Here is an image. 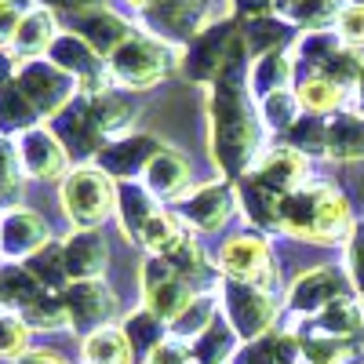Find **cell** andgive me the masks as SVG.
I'll return each mask as SVG.
<instances>
[{"instance_id":"obj_31","label":"cell","mask_w":364,"mask_h":364,"mask_svg":"<svg viewBox=\"0 0 364 364\" xmlns=\"http://www.w3.org/2000/svg\"><path fill=\"white\" fill-rule=\"evenodd\" d=\"M346 4L350 0H277L273 11L291 22L299 33H310V29H336Z\"/></svg>"},{"instance_id":"obj_56","label":"cell","mask_w":364,"mask_h":364,"mask_svg":"<svg viewBox=\"0 0 364 364\" xmlns=\"http://www.w3.org/2000/svg\"><path fill=\"white\" fill-rule=\"evenodd\" d=\"M15 73H18V58H15L11 51L0 48V87L11 84V80H15Z\"/></svg>"},{"instance_id":"obj_53","label":"cell","mask_w":364,"mask_h":364,"mask_svg":"<svg viewBox=\"0 0 364 364\" xmlns=\"http://www.w3.org/2000/svg\"><path fill=\"white\" fill-rule=\"evenodd\" d=\"M29 4L48 8V11H55L58 18H73V15H80V11H87V8L102 4V0H29Z\"/></svg>"},{"instance_id":"obj_57","label":"cell","mask_w":364,"mask_h":364,"mask_svg":"<svg viewBox=\"0 0 364 364\" xmlns=\"http://www.w3.org/2000/svg\"><path fill=\"white\" fill-rule=\"evenodd\" d=\"M350 109L353 113H364V63H360V73H357V80L350 87Z\"/></svg>"},{"instance_id":"obj_27","label":"cell","mask_w":364,"mask_h":364,"mask_svg":"<svg viewBox=\"0 0 364 364\" xmlns=\"http://www.w3.org/2000/svg\"><path fill=\"white\" fill-rule=\"evenodd\" d=\"M295 37H299V29L291 22H284L277 11L240 22V41H245L248 58H259V55H269V51H291Z\"/></svg>"},{"instance_id":"obj_59","label":"cell","mask_w":364,"mask_h":364,"mask_svg":"<svg viewBox=\"0 0 364 364\" xmlns=\"http://www.w3.org/2000/svg\"><path fill=\"white\" fill-rule=\"evenodd\" d=\"M357 346H360V350H364V328H360V339H357Z\"/></svg>"},{"instance_id":"obj_15","label":"cell","mask_w":364,"mask_h":364,"mask_svg":"<svg viewBox=\"0 0 364 364\" xmlns=\"http://www.w3.org/2000/svg\"><path fill=\"white\" fill-rule=\"evenodd\" d=\"M48 58L80 84L84 95H99V91H106V87H117L113 77H109V58H102L84 37H77L73 29H63V33L55 37Z\"/></svg>"},{"instance_id":"obj_43","label":"cell","mask_w":364,"mask_h":364,"mask_svg":"<svg viewBox=\"0 0 364 364\" xmlns=\"http://www.w3.org/2000/svg\"><path fill=\"white\" fill-rule=\"evenodd\" d=\"M281 142H288L291 149H299V154L310 157V161H317V157L328 161V117L302 113Z\"/></svg>"},{"instance_id":"obj_40","label":"cell","mask_w":364,"mask_h":364,"mask_svg":"<svg viewBox=\"0 0 364 364\" xmlns=\"http://www.w3.org/2000/svg\"><path fill=\"white\" fill-rule=\"evenodd\" d=\"M41 291L44 284L33 277V269L26 262H0V299H4V310L22 314Z\"/></svg>"},{"instance_id":"obj_33","label":"cell","mask_w":364,"mask_h":364,"mask_svg":"<svg viewBox=\"0 0 364 364\" xmlns=\"http://www.w3.org/2000/svg\"><path fill=\"white\" fill-rule=\"evenodd\" d=\"M295 95H299L302 113H314V117H336V113L350 109V91L339 87L336 80L321 77V73L299 77L295 80Z\"/></svg>"},{"instance_id":"obj_16","label":"cell","mask_w":364,"mask_h":364,"mask_svg":"<svg viewBox=\"0 0 364 364\" xmlns=\"http://www.w3.org/2000/svg\"><path fill=\"white\" fill-rule=\"evenodd\" d=\"M51 132L58 135V142L66 146V154L73 157V164H95V157L102 154L106 146V135L99 132V120L91 113V95H80L58 113L48 120Z\"/></svg>"},{"instance_id":"obj_14","label":"cell","mask_w":364,"mask_h":364,"mask_svg":"<svg viewBox=\"0 0 364 364\" xmlns=\"http://www.w3.org/2000/svg\"><path fill=\"white\" fill-rule=\"evenodd\" d=\"M63 302H66L70 331L80 339L106 324H117V317H120V299L106 281H73L63 291Z\"/></svg>"},{"instance_id":"obj_26","label":"cell","mask_w":364,"mask_h":364,"mask_svg":"<svg viewBox=\"0 0 364 364\" xmlns=\"http://www.w3.org/2000/svg\"><path fill=\"white\" fill-rule=\"evenodd\" d=\"M91 113H95L99 132L106 135V142H113V139H124V135L135 132L142 106H139V99L132 95V91L106 87V91H99V95H91Z\"/></svg>"},{"instance_id":"obj_13","label":"cell","mask_w":364,"mask_h":364,"mask_svg":"<svg viewBox=\"0 0 364 364\" xmlns=\"http://www.w3.org/2000/svg\"><path fill=\"white\" fill-rule=\"evenodd\" d=\"M350 291H353V284L343 266H314V269H302L288 284L284 306L291 310V317H317L321 310H328L331 302Z\"/></svg>"},{"instance_id":"obj_35","label":"cell","mask_w":364,"mask_h":364,"mask_svg":"<svg viewBox=\"0 0 364 364\" xmlns=\"http://www.w3.org/2000/svg\"><path fill=\"white\" fill-rule=\"evenodd\" d=\"M248 84H252L255 99H266V95H273V91H284V87H295V58H291V51H269V55L252 58Z\"/></svg>"},{"instance_id":"obj_19","label":"cell","mask_w":364,"mask_h":364,"mask_svg":"<svg viewBox=\"0 0 364 364\" xmlns=\"http://www.w3.org/2000/svg\"><path fill=\"white\" fill-rule=\"evenodd\" d=\"M161 139L157 135H149V132H132L124 139H113L102 146V154L95 157V164L117 178V182H142L149 161H154L161 154Z\"/></svg>"},{"instance_id":"obj_3","label":"cell","mask_w":364,"mask_h":364,"mask_svg":"<svg viewBox=\"0 0 364 364\" xmlns=\"http://www.w3.org/2000/svg\"><path fill=\"white\" fill-rule=\"evenodd\" d=\"M171 73H178V48L164 44L154 33H146L142 26L135 29L132 41H124L109 55V77H113V84L132 91V95L154 91Z\"/></svg>"},{"instance_id":"obj_61","label":"cell","mask_w":364,"mask_h":364,"mask_svg":"<svg viewBox=\"0 0 364 364\" xmlns=\"http://www.w3.org/2000/svg\"><path fill=\"white\" fill-rule=\"evenodd\" d=\"M299 364H310V360H299Z\"/></svg>"},{"instance_id":"obj_46","label":"cell","mask_w":364,"mask_h":364,"mask_svg":"<svg viewBox=\"0 0 364 364\" xmlns=\"http://www.w3.org/2000/svg\"><path fill=\"white\" fill-rule=\"evenodd\" d=\"M18 317H22L29 328H33V331H63V328H70L63 291H51V288H44Z\"/></svg>"},{"instance_id":"obj_12","label":"cell","mask_w":364,"mask_h":364,"mask_svg":"<svg viewBox=\"0 0 364 364\" xmlns=\"http://www.w3.org/2000/svg\"><path fill=\"white\" fill-rule=\"evenodd\" d=\"M51 240V223L29 204H11L0 211V262H29Z\"/></svg>"},{"instance_id":"obj_10","label":"cell","mask_w":364,"mask_h":364,"mask_svg":"<svg viewBox=\"0 0 364 364\" xmlns=\"http://www.w3.org/2000/svg\"><path fill=\"white\" fill-rule=\"evenodd\" d=\"M15 84L26 91V99L37 106V113L44 120L58 117L80 95V84L66 70H58L51 58H29V63H18Z\"/></svg>"},{"instance_id":"obj_60","label":"cell","mask_w":364,"mask_h":364,"mask_svg":"<svg viewBox=\"0 0 364 364\" xmlns=\"http://www.w3.org/2000/svg\"><path fill=\"white\" fill-rule=\"evenodd\" d=\"M0 314H4V299H0Z\"/></svg>"},{"instance_id":"obj_36","label":"cell","mask_w":364,"mask_h":364,"mask_svg":"<svg viewBox=\"0 0 364 364\" xmlns=\"http://www.w3.org/2000/svg\"><path fill=\"white\" fill-rule=\"evenodd\" d=\"M80 360L84 364H139L128 336L120 331V321L84 336L80 339Z\"/></svg>"},{"instance_id":"obj_28","label":"cell","mask_w":364,"mask_h":364,"mask_svg":"<svg viewBox=\"0 0 364 364\" xmlns=\"http://www.w3.org/2000/svg\"><path fill=\"white\" fill-rule=\"evenodd\" d=\"M299 360H302L299 336L291 328H273L259 339L240 343V350L230 364H299Z\"/></svg>"},{"instance_id":"obj_51","label":"cell","mask_w":364,"mask_h":364,"mask_svg":"<svg viewBox=\"0 0 364 364\" xmlns=\"http://www.w3.org/2000/svg\"><path fill=\"white\" fill-rule=\"evenodd\" d=\"M142 364H200L197 357H193V346L190 343H182V339H175V336H168L154 353H149Z\"/></svg>"},{"instance_id":"obj_4","label":"cell","mask_w":364,"mask_h":364,"mask_svg":"<svg viewBox=\"0 0 364 364\" xmlns=\"http://www.w3.org/2000/svg\"><path fill=\"white\" fill-rule=\"evenodd\" d=\"M58 208L73 230H102L117 215V178L99 164H73L58 182Z\"/></svg>"},{"instance_id":"obj_20","label":"cell","mask_w":364,"mask_h":364,"mask_svg":"<svg viewBox=\"0 0 364 364\" xmlns=\"http://www.w3.org/2000/svg\"><path fill=\"white\" fill-rule=\"evenodd\" d=\"M248 175H255L262 186H269V190H277L281 197H288L291 190H299V186H306V182H310V157H302L299 149H291L281 139H269L266 149L255 157Z\"/></svg>"},{"instance_id":"obj_30","label":"cell","mask_w":364,"mask_h":364,"mask_svg":"<svg viewBox=\"0 0 364 364\" xmlns=\"http://www.w3.org/2000/svg\"><path fill=\"white\" fill-rule=\"evenodd\" d=\"M328 161L336 164L364 161V113L343 109L328 117Z\"/></svg>"},{"instance_id":"obj_39","label":"cell","mask_w":364,"mask_h":364,"mask_svg":"<svg viewBox=\"0 0 364 364\" xmlns=\"http://www.w3.org/2000/svg\"><path fill=\"white\" fill-rule=\"evenodd\" d=\"M190 346H193V357L200 364H230L237 357V350H240V336L233 331V324L219 314Z\"/></svg>"},{"instance_id":"obj_38","label":"cell","mask_w":364,"mask_h":364,"mask_svg":"<svg viewBox=\"0 0 364 364\" xmlns=\"http://www.w3.org/2000/svg\"><path fill=\"white\" fill-rule=\"evenodd\" d=\"M44 124V117L37 113V106L26 99V91L11 80L0 87V135H8V139H18L26 135L29 128H37Z\"/></svg>"},{"instance_id":"obj_55","label":"cell","mask_w":364,"mask_h":364,"mask_svg":"<svg viewBox=\"0 0 364 364\" xmlns=\"http://www.w3.org/2000/svg\"><path fill=\"white\" fill-rule=\"evenodd\" d=\"M15 364H70V357L58 353L55 346H29Z\"/></svg>"},{"instance_id":"obj_44","label":"cell","mask_w":364,"mask_h":364,"mask_svg":"<svg viewBox=\"0 0 364 364\" xmlns=\"http://www.w3.org/2000/svg\"><path fill=\"white\" fill-rule=\"evenodd\" d=\"M190 226L182 223L178 215H175V208H161L154 219H149V226H146V233H142V252L146 255H168L175 245H178V237L186 233Z\"/></svg>"},{"instance_id":"obj_21","label":"cell","mask_w":364,"mask_h":364,"mask_svg":"<svg viewBox=\"0 0 364 364\" xmlns=\"http://www.w3.org/2000/svg\"><path fill=\"white\" fill-rule=\"evenodd\" d=\"M142 182H146L149 193H154L161 204H178L182 197L193 190V164H190V157L182 154V149L164 142L161 154L149 161Z\"/></svg>"},{"instance_id":"obj_5","label":"cell","mask_w":364,"mask_h":364,"mask_svg":"<svg viewBox=\"0 0 364 364\" xmlns=\"http://www.w3.org/2000/svg\"><path fill=\"white\" fill-rule=\"evenodd\" d=\"M219 310L233 324L240 343H248V339H259V336H266V331L277 328V321H281V314L288 306H284V299L273 288H259V284L223 277V284H219Z\"/></svg>"},{"instance_id":"obj_24","label":"cell","mask_w":364,"mask_h":364,"mask_svg":"<svg viewBox=\"0 0 364 364\" xmlns=\"http://www.w3.org/2000/svg\"><path fill=\"white\" fill-rule=\"evenodd\" d=\"M63 18H58L55 11L48 8H37V4H29L18 29H15V41H11V55L18 58V63H29V58H48L55 37L63 33Z\"/></svg>"},{"instance_id":"obj_42","label":"cell","mask_w":364,"mask_h":364,"mask_svg":"<svg viewBox=\"0 0 364 364\" xmlns=\"http://www.w3.org/2000/svg\"><path fill=\"white\" fill-rule=\"evenodd\" d=\"M259 117H262V128H266L269 139H284V135L291 132V124L302 117V106H299L295 87L273 91V95L259 99Z\"/></svg>"},{"instance_id":"obj_32","label":"cell","mask_w":364,"mask_h":364,"mask_svg":"<svg viewBox=\"0 0 364 364\" xmlns=\"http://www.w3.org/2000/svg\"><path fill=\"white\" fill-rule=\"evenodd\" d=\"M343 48V37L336 29H310V33H299L291 44V58H295V80L299 77H314L321 73L336 51Z\"/></svg>"},{"instance_id":"obj_45","label":"cell","mask_w":364,"mask_h":364,"mask_svg":"<svg viewBox=\"0 0 364 364\" xmlns=\"http://www.w3.org/2000/svg\"><path fill=\"white\" fill-rule=\"evenodd\" d=\"M26 171H22V161H18V146L15 139L0 135V208H11V204H22V193H26Z\"/></svg>"},{"instance_id":"obj_17","label":"cell","mask_w":364,"mask_h":364,"mask_svg":"<svg viewBox=\"0 0 364 364\" xmlns=\"http://www.w3.org/2000/svg\"><path fill=\"white\" fill-rule=\"evenodd\" d=\"M15 146H18V161L29 182H63L73 171V157L66 154V146L58 142L48 120L18 135Z\"/></svg>"},{"instance_id":"obj_18","label":"cell","mask_w":364,"mask_h":364,"mask_svg":"<svg viewBox=\"0 0 364 364\" xmlns=\"http://www.w3.org/2000/svg\"><path fill=\"white\" fill-rule=\"evenodd\" d=\"M66 29H73V33L84 37L102 58H109L120 44L135 37L139 22L132 15H124V11H117L109 0H102V4H95V8H87V11L66 18Z\"/></svg>"},{"instance_id":"obj_1","label":"cell","mask_w":364,"mask_h":364,"mask_svg":"<svg viewBox=\"0 0 364 364\" xmlns=\"http://www.w3.org/2000/svg\"><path fill=\"white\" fill-rule=\"evenodd\" d=\"M248 66L252 58L245 51V41H240L223 77L211 87H204L208 154L215 171L233 182L240 175H248L255 157L266 149V128L259 117V99L252 95V84H248Z\"/></svg>"},{"instance_id":"obj_50","label":"cell","mask_w":364,"mask_h":364,"mask_svg":"<svg viewBox=\"0 0 364 364\" xmlns=\"http://www.w3.org/2000/svg\"><path fill=\"white\" fill-rule=\"evenodd\" d=\"M336 33L343 37L346 48L364 51V0H350V4L343 8V15L336 22Z\"/></svg>"},{"instance_id":"obj_62","label":"cell","mask_w":364,"mask_h":364,"mask_svg":"<svg viewBox=\"0 0 364 364\" xmlns=\"http://www.w3.org/2000/svg\"><path fill=\"white\" fill-rule=\"evenodd\" d=\"M0 211H4V208H0Z\"/></svg>"},{"instance_id":"obj_22","label":"cell","mask_w":364,"mask_h":364,"mask_svg":"<svg viewBox=\"0 0 364 364\" xmlns=\"http://www.w3.org/2000/svg\"><path fill=\"white\" fill-rule=\"evenodd\" d=\"M63 255L70 281H106L109 269V245L102 230H73L63 237Z\"/></svg>"},{"instance_id":"obj_29","label":"cell","mask_w":364,"mask_h":364,"mask_svg":"<svg viewBox=\"0 0 364 364\" xmlns=\"http://www.w3.org/2000/svg\"><path fill=\"white\" fill-rule=\"evenodd\" d=\"M291 331L299 336L302 360H310V364H353V357H357V343L324 336V331H317L310 321H302V317L291 321Z\"/></svg>"},{"instance_id":"obj_6","label":"cell","mask_w":364,"mask_h":364,"mask_svg":"<svg viewBox=\"0 0 364 364\" xmlns=\"http://www.w3.org/2000/svg\"><path fill=\"white\" fill-rule=\"evenodd\" d=\"M237 48H240V18L223 15L204 33H197L186 48H178V73L197 87H211L230 66Z\"/></svg>"},{"instance_id":"obj_11","label":"cell","mask_w":364,"mask_h":364,"mask_svg":"<svg viewBox=\"0 0 364 364\" xmlns=\"http://www.w3.org/2000/svg\"><path fill=\"white\" fill-rule=\"evenodd\" d=\"M139 295H142V306L146 310H154L157 317H164L171 324L182 310H186V302L197 291L161 255H142V262H139Z\"/></svg>"},{"instance_id":"obj_48","label":"cell","mask_w":364,"mask_h":364,"mask_svg":"<svg viewBox=\"0 0 364 364\" xmlns=\"http://www.w3.org/2000/svg\"><path fill=\"white\" fill-rule=\"evenodd\" d=\"M29 336H33V328H29L18 314H11V310L0 314V360L15 364L29 350Z\"/></svg>"},{"instance_id":"obj_41","label":"cell","mask_w":364,"mask_h":364,"mask_svg":"<svg viewBox=\"0 0 364 364\" xmlns=\"http://www.w3.org/2000/svg\"><path fill=\"white\" fill-rule=\"evenodd\" d=\"M223 310H219V291H197L190 302H186V310H182L168 328H171V336L182 339V343H193L200 331L215 321Z\"/></svg>"},{"instance_id":"obj_49","label":"cell","mask_w":364,"mask_h":364,"mask_svg":"<svg viewBox=\"0 0 364 364\" xmlns=\"http://www.w3.org/2000/svg\"><path fill=\"white\" fill-rule=\"evenodd\" d=\"M343 252H346V262H343L346 277H350L353 291L364 295V219L353 223V230H350V237H346Z\"/></svg>"},{"instance_id":"obj_9","label":"cell","mask_w":364,"mask_h":364,"mask_svg":"<svg viewBox=\"0 0 364 364\" xmlns=\"http://www.w3.org/2000/svg\"><path fill=\"white\" fill-rule=\"evenodd\" d=\"M175 215L186 223L193 233H223L233 215H240V208H237V182L226 178V175H215V178H208L200 182V186H193L186 197H182L175 204Z\"/></svg>"},{"instance_id":"obj_58","label":"cell","mask_w":364,"mask_h":364,"mask_svg":"<svg viewBox=\"0 0 364 364\" xmlns=\"http://www.w3.org/2000/svg\"><path fill=\"white\" fill-rule=\"evenodd\" d=\"M117 4H124V8L132 11V15H142L146 8H154V4H157V0H117Z\"/></svg>"},{"instance_id":"obj_34","label":"cell","mask_w":364,"mask_h":364,"mask_svg":"<svg viewBox=\"0 0 364 364\" xmlns=\"http://www.w3.org/2000/svg\"><path fill=\"white\" fill-rule=\"evenodd\" d=\"M302 321H310L317 331H324V336L357 343L360 339V328H364V302H360L357 291H350V295L331 302L328 310H321L317 317H302Z\"/></svg>"},{"instance_id":"obj_47","label":"cell","mask_w":364,"mask_h":364,"mask_svg":"<svg viewBox=\"0 0 364 364\" xmlns=\"http://www.w3.org/2000/svg\"><path fill=\"white\" fill-rule=\"evenodd\" d=\"M29 269H33V277L51 288V291H66L73 281H70V269H66V255H63V240H51V245L44 252H37L33 259L26 262Z\"/></svg>"},{"instance_id":"obj_25","label":"cell","mask_w":364,"mask_h":364,"mask_svg":"<svg viewBox=\"0 0 364 364\" xmlns=\"http://www.w3.org/2000/svg\"><path fill=\"white\" fill-rule=\"evenodd\" d=\"M161 208L164 204L149 193L146 182H117V215L113 219L128 245H142V233Z\"/></svg>"},{"instance_id":"obj_2","label":"cell","mask_w":364,"mask_h":364,"mask_svg":"<svg viewBox=\"0 0 364 364\" xmlns=\"http://www.w3.org/2000/svg\"><path fill=\"white\" fill-rule=\"evenodd\" d=\"M353 223L357 219L350 211V200L324 178H310L306 186L291 190L281 204V233L302 240V245H321V248L346 245Z\"/></svg>"},{"instance_id":"obj_54","label":"cell","mask_w":364,"mask_h":364,"mask_svg":"<svg viewBox=\"0 0 364 364\" xmlns=\"http://www.w3.org/2000/svg\"><path fill=\"white\" fill-rule=\"evenodd\" d=\"M226 8L233 18H259V15H273V0H226Z\"/></svg>"},{"instance_id":"obj_37","label":"cell","mask_w":364,"mask_h":364,"mask_svg":"<svg viewBox=\"0 0 364 364\" xmlns=\"http://www.w3.org/2000/svg\"><path fill=\"white\" fill-rule=\"evenodd\" d=\"M120 331L128 336V343H132V350H135L139 364H142L149 353H154V350L171 336L168 321H164V317H157L154 310H146V306H139V310H132V314L120 317Z\"/></svg>"},{"instance_id":"obj_23","label":"cell","mask_w":364,"mask_h":364,"mask_svg":"<svg viewBox=\"0 0 364 364\" xmlns=\"http://www.w3.org/2000/svg\"><path fill=\"white\" fill-rule=\"evenodd\" d=\"M281 204L284 197L277 190L262 186L255 175H240L237 178V208H240V219L248 223V230L259 233H281Z\"/></svg>"},{"instance_id":"obj_8","label":"cell","mask_w":364,"mask_h":364,"mask_svg":"<svg viewBox=\"0 0 364 364\" xmlns=\"http://www.w3.org/2000/svg\"><path fill=\"white\" fill-rule=\"evenodd\" d=\"M219 273L230 281H245L259 288H281V269H277V252H273L269 237L259 230H240L230 233L219 248Z\"/></svg>"},{"instance_id":"obj_52","label":"cell","mask_w":364,"mask_h":364,"mask_svg":"<svg viewBox=\"0 0 364 364\" xmlns=\"http://www.w3.org/2000/svg\"><path fill=\"white\" fill-rule=\"evenodd\" d=\"M26 8H29V0H0V48L4 51H11L15 29H18Z\"/></svg>"},{"instance_id":"obj_7","label":"cell","mask_w":364,"mask_h":364,"mask_svg":"<svg viewBox=\"0 0 364 364\" xmlns=\"http://www.w3.org/2000/svg\"><path fill=\"white\" fill-rule=\"evenodd\" d=\"M223 15H230V8L215 4V0H157L154 8H146L142 15H135V22L146 33L161 37L171 48H186L197 33L211 22H219Z\"/></svg>"}]
</instances>
